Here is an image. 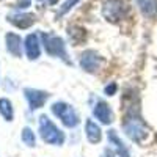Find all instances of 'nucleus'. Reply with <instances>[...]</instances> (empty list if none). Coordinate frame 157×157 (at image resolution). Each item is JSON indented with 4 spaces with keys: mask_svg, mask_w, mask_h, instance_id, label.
Returning <instances> with one entry per match:
<instances>
[{
    "mask_svg": "<svg viewBox=\"0 0 157 157\" xmlns=\"http://www.w3.org/2000/svg\"><path fill=\"white\" fill-rule=\"evenodd\" d=\"M39 134H41V138L49 145H63L64 141V134L46 115L39 118Z\"/></svg>",
    "mask_w": 157,
    "mask_h": 157,
    "instance_id": "nucleus-1",
    "label": "nucleus"
},
{
    "mask_svg": "<svg viewBox=\"0 0 157 157\" xmlns=\"http://www.w3.org/2000/svg\"><path fill=\"white\" fill-rule=\"evenodd\" d=\"M52 112L57 118H60L61 123L66 127H75L78 124V115L77 112L66 102H55L52 105Z\"/></svg>",
    "mask_w": 157,
    "mask_h": 157,
    "instance_id": "nucleus-2",
    "label": "nucleus"
},
{
    "mask_svg": "<svg viewBox=\"0 0 157 157\" xmlns=\"http://www.w3.org/2000/svg\"><path fill=\"white\" fill-rule=\"evenodd\" d=\"M124 130L130 140L137 143H141L148 137V127L143 124V121L137 116H129L124 123Z\"/></svg>",
    "mask_w": 157,
    "mask_h": 157,
    "instance_id": "nucleus-3",
    "label": "nucleus"
},
{
    "mask_svg": "<svg viewBox=\"0 0 157 157\" xmlns=\"http://www.w3.org/2000/svg\"><path fill=\"white\" fill-rule=\"evenodd\" d=\"M126 13V3L124 0H107L104 3V8H102V14L107 21L110 22H116L123 19Z\"/></svg>",
    "mask_w": 157,
    "mask_h": 157,
    "instance_id": "nucleus-4",
    "label": "nucleus"
},
{
    "mask_svg": "<svg viewBox=\"0 0 157 157\" xmlns=\"http://www.w3.org/2000/svg\"><path fill=\"white\" fill-rule=\"evenodd\" d=\"M43 43L49 55L61 57L63 60H66V49H64V43L61 38L55 35H43Z\"/></svg>",
    "mask_w": 157,
    "mask_h": 157,
    "instance_id": "nucleus-5",
    "label": "nucleus"
},
{
    "mask_svg": "<svg viewBox=\"0 0 157 157\" xmlns=\"http://www.w3.org/2000/svg\"><path fill=\"white\" fill-rule=\"evenodd\" d=\"M101 63H102V58L99 57L98 52L94 50H86L82 54V58H80V66L86 71V72H94L101 68Z\"/></svg>",
    "mask_w": 157,
    "mask_h": 157,
    "instance_id": "nucleus-6",
    "label": "nucleus"
},
{
    "mask_svg": "<svg viewBox=\"0 0 157 157\" xmlns=\"http://www.w3.org/2000/svg\"><path fill=\"white\" fill-rule=\"evenodd\" d=\"M25 98H27L30 107L35 110V109H41L44 104H46V101L49 99V93L41 91V90L27 88V90H25Z\"/></svg>",
    "mask_w": 157,
    "mask_h": 157,
    "instance_id": "nucleus-7",
    "label": "nucleus"
},
{
    "mask_svg": "<svg viewBox=\"0 0 157 157\" xmlns=\"http://www.w3.org/2000/svg\"><path fill=\"white\" fill-rule=\"evenodd\" d=\"M93 113L102 124H110L113 121V113H112V110L109 107V104L104 102V101H98L96 102V105L93 109Z\"/></svg>",
    "mask_w": 157,
    "mask_h": 157,
    "instance_id": "nucleus-8",
    "label": "nucleus"
},
{
    "mask_svg": "<svg viewBox=\"0 0 157 157\" xmlns=\"http://www.w3.org/2000/svg\"><path fill=\"white\" fill-rule=\"evenodd\" d=\"M25 54L30 60H36L41 54V47H39V38L38 35H29L25 38Z\"/></svg>",
    "mask_w": 157,
    "mask_h": 157,
    "instance_id": "nucleus-9",
    "label": "nucleus"
},
{
    "mask_svg": "<svg viewBox=\"0 0 157 157\" xmlns=\"http://www.w3.org/2000/svg\"><path fill=\"white\" fill-rule=\"evenodd\" d=\"M8 21L11 24H14L16 27H19V29H29L35 22V14H30V13H19V14L10 16Z\"/></svg>",
    "mask_w": 157,
    "mask_h": 157,
    "instance_id": "nucleus-10",
    "label": "nucleus"
},
{
    "mask_svg": "<svg viewBox=\"0 0 157 157\" xmlns=\"http://www.w3.org/2000/svg\"><path fill=\"white\" fill-rule=\"evenodd\" d=\"M85 135H86L90 143H99L102 138V130L94 121L88 120L85 124Z\"/></svg>",
    "mask_w": 157,
    "mask_h": 157,
    "instance_id": "nucleus-11",
    "label": "nucleus"
},
{
    "mask_svg": "<svg viewBox=\"0 0 157 157\" xmlns=\"http://www.w3.org/2000/svg\"><path fill=\"white\" fill-rule=\"evenodd\" d=\"M21 47H22V39L16 33H8L6 35V49L11 55L21 57Z\"/></svg>",
    "mask_w": 157,
    "mask_h": 157,
    "instance_id": "nucleus-12",
    "label": "nucleus"
},
{
    "mask_svg": "<svg viewBox=\"0 0 157 157\" xmlns=\"http://www.w3.org/2000/svg\"><path fill=\"white\" fill-rule=\"evenodd\" d=\"M137 5L146 17H154L157 14V0H137Z\"/></svg>",
    "mask_w": 157,
    "mask_h": 157,
    "instance_id": "nucleus-13",
    "label": "nucleus"
},
{
    "mask_svg": "<svg viewBox=\"0 0 157 157\" xmlns=\"http://www.w3.org/2000/svg\"><path fill=\"white\" fill-rule=\"evenodd\" d=\"M0 115H2L6 121H11L13 116H14V112H13V105L11 102L5 98L0 99Z\"/></svg>",
    "mask_w": 157,
    "mask_h": 157,
    "instance_id": "nucleus-14",
    "label": "nucleus"
},
{
    "mask_svg": "<svg viewBox=\"0 0 157 157\" xmlns=\"http://www.w3.org/2000/svg\"><path fill=\"white\" fill-rule=\"evenodd\" d=\"M21 138H22V141L25 143L27 146H30V148H33L35 145H36V138H35V132L30 129V127H25V129H22V134H21Z\"/></svg>",
    "mask_w": 157,
    "mask_h": 157,
    "instance_id": "nucleus-15",
    "label": "nucleus"
},
{
    "mask_svg": "<svg viewBox=\"0 0 157 157\" xmlns=\"http://www.w3.org/2000/svg\"><path fill=\"white\" fill-rule=\"evenodd\" d=\"M78 2H80V0H66V2H64L63 5H61V8H60V13L58 14H66V13L71 10V8H74Z\"/></svg>",
    "mask_w": 157,
    "mask_h": 157,
    "instance_id": "nucleus-16",
    "label": "nucleus"
},
{
    "mask_svg": "<svg viewBox=\"0 0 157 157\" xmlns=\"http://www.w3.org/2000/svg\"><path fill=\"white\" fill-rule=\"evenodd\" d=\"M115 91H116V85H115V83H112V85L105 86V94L112 96V94H115Z\"/></svg>",
    "mask_w": 157,
    "mask_h": 157,
    "instance_id": "nucleus-17",
    "label": "nucleus"
},
{
    "mask_svg": "<svg viewBox=\"0 0 157 157\" xmlns=\"http://www.w3.org/2000/svg\"><path fill=\"white\" fill-rule=\"evenodd\" d=\"M29 5H30V0H19V3H17L19 8H27Z\"/></svg>",
    "mask_w": 157,
    "mask_h": 157,
    "instance_id": "nucleus-18",
    "label": "nucleus"
},
{
    "mask_svg": "<svg viewBox=\"0 0 157 157\" xmlns=\"http://www.w3.org/2000/svg\"><path fill=\"white\" fill-rule=\"evenodd\" d=\"M49 2H50V3H55V2H57V0H49Z\"/></svg>",
    "mask_w": 157,
    "mask_h": 157,
    "instance_id": "nucleus-19",
    "label": "nucleus"
},
{
    "mask_svg": "<svg viewBox=\"0 0 157 157\" xmlns=\"http://www.w3.org/2000/svg\"><path fill=\"white\" fill-rule=\"evenodd\" d=\"M109 157H115V155H109Z\"/></svg>",
    "mask_w": 157,
    "mask_h": 157,
    "instance_id": "nucleus-20",
    "label": "nucleus"
}]
</instances>
